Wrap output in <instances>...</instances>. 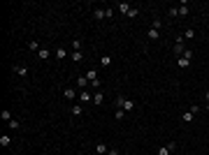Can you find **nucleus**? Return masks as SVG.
Here are the masks:
<instances>
[{"label":"nucleus","instance_id":"1","mask_svg":"<svg viewBox=\"0 0 209 155\" xmlns=\"http://www.w3.org/2000/svg\"><path fill=\"white\" fill-rule=\"evenodd\" d=\"M116 107L123 109V111H132V109H135V102L128 100V97H123V95H119V97H116Z\"/></svg>","mask_w":209,"mask_h":155},{"label":"nucleus","instance_id":"2","mask_svg":"<svg viewBox=\"0 0 209 155\" xmlns=\"http://www.w3.org/2000/svg\"><path fill=\"white\" fill-rule=\"evenodd\" d=\"M174 148H177V144H174V141H170V144L160 146V148H158V153H156V155H170V153H172Z\"/></svg>","mask_w":209,"mask_h":155},{"label":"nucleus","instance_id":"3","mask_svg":"<svg viewBox=\"0 0 209 155\" xmlns=\"http://www.w3.org/2000/svg\"><path fill=\"white\" fill-rule=\"evenodd\" d=\"M183 51H186V47H183V37H177V40H174V53H177V56H183Z\"/></svg>","mask_w":209,"mask_h":155},{"label":"nucleus","instance_id":"4","mask_svg":"<svg viewBox=\"0 0 209 155\" xmlns=\"http://www.w3.org/2000/svg\"><path fill=\"white\" fill-rule=\"evenodd\" d=\"M86 102H93L91 90H79V104H86Z\"/></svg>","mask_w":209,"mask_h":155},{"label":"nucleus","instance_id":"5","mask_svg":"<svg viewBox=\"0 0 209 155\" xmlns=\"http://www.w3.org/2000/svg\"><path fill=\"white\" fill-rule=\"evenodd\" d=\"M63 97L65 100H74L77 97V88H65V90H63Z\"/></svg>","mask_w":209,"mask_h":155},{"label":"nucleus","instance_id":"6","mask_svg":"<svg viewBox=\"0 0 209 155\" xmlns=\"http://www.w3.org/2000/svg\"><path fill=\"white\" fill-rule=\"evenodd\" d=\"M49 56H51V51H49L47 47H42L40 51H37V58H40V60H49Z\"/></svg>","mask_w":209,"mask_h":155},{"label":"nucleus","instance_id":"7","mask_svg":"<svg viewBox=\"0 0 209 155\" xmlns=\"http://www.w3.org/2000/svg\"><path fill=\"white\" fill-rule=\"evenodd\" d=\"M86 79H89L91 83H95V81H100V77H98V70H89L86 72Z\"/></svg>","mask_w":209,"mask_h":155},{"label":"nucleus","instance_id":"8","mask_svg":"<svg viewBox=\"0 0 209 155\" xmlns=\"http://www.w3.org/2000/svg\"><path fill=\"white\" fill-rule=\"evenodd\" d=\"M102 102H104V95H102V90H95V93H93V104H98V107H100Z\"/></svg>","mask_w":209,"mask_h":155},{"label":"nucleus","instance_id":"9","mask_svg":"<svg viewBox=\"0 0 209 155\" xmlns=\"http://www.w3.org/2000/svg\"><path fill=\"white\" fill-rule=\"evenodd\" d=\"M14 72L19 74V77H28V67L26 65H14Z\"/></svg>","mask_w":209,"mask_h":155},{"label":"nucleus","instance_id":"10","mask_svg":"<svg viewBox=\"0 0 209 155\" xmlns=\"http://www.w3.org/2000/svg\"><path fill=\"white\" fill-rule=\"evenodd\" d=\"M146 35H149V40H153V42L160 40V30H156V28H151V30L146 32Z\"/></svg>","mask_w":209,"mask_h":155},{"label":"nucleus","instance_id":"11","mask_svg":"<svg viewBox=\"0 0 209 155\" xmlns=\"http://www.w3.org/2000/svg\"><path fill=\"white\" fill-rule=\"evenodd\" d=\"M89 83H91V81H89L86 77H79V79H77V86L81 88V90H86V86H89Z\"/></svg>","mask_w":209,"mask_h":155},{"label":"nucleus","instance_id":"12","mask_svg":"<svg viewBox=\"0 0 209 155\" xmlns=\"http://www.w3.org/2000/svg\"><path fill=\"white\" fill-rule=\"evenodd\" d=\"M177 65H179V67H188V65H191V60H188V58H183V56H179V58H177Z\"/></svg>","mask_w":209,"mask_h":155},{"label":"nucleus","instance_id":"13","mask_svg":"<svg viewBox=\"0 0 209 155\" xmlns=\"http://www.w3.org/2000/svg\"><path fill=\"white\" fill-rule=\"evenodd\" d=\"M95 150H98V155H107V153H109V148H107L104 144H98V146H95Z\"/></svg>","mask_w":209,"mask_h":155},{"label":"nucleus","instance_id":"14","mask_svg":"<svg viewBox=\"0 0 209 155\" xmlns=\"http://www.w3.org/2000/svg\"><path fill=\"white\" fill-rule=\"evenodd\" d=\"M193 118H195V116H193V111H183V116H181V120H183V123H191Z\"/></svg>","mask_w":209,"mask_h":155},{"label":"nucleus","instance_id":"15","mask_svg":"<svg viewBox=\"0 0 209 155\" xmlns=\"http://www.w3.org/2000/svg\"><path fill=\"white\" fill-rule=\"evenodd\" d=\"M28 49H30V51H40V42H37V40H30V42H28Z\"/></svg>","mask_w":209,"mask_h":155},{"label":"nucleus","instance_id":"16","mask_svg":"<svg viewBox=\"0 0 209 155\" xmlns=\"http://www.w3.org/2000/svg\"><path fill=\"white\" fill-rule=\"evenodd\" d=\"M119 12H123V14H128V12H130V5H128V2H119Z\"/></svg>","mask_w":209,"mask_h":155},{"label":"nucleus","instance_id":"17","mask_svg":"<svg viewBox=\"0 0 209 155\" xmlns=\"http://www.w3.org/2000/svg\"><path fill=\"white\" fill-rule=\"evenodd\" d=\"M56 58H58V60H63V58H68V51H65V49H56Z\"/></svg>","mask_w":209,"mask_h":155},{"label":"nucleus","instance_id":"18","mask_svg":"<svg viewBox=\"0 0 209 155\" xmlns=\"http://www.w3.org/2000/svg\"><path fill=\"white\" fill-rule=\"evenodd\" d=\"M70 58H72V60H74V62H81V60H84V56H81V51H72V56H70Z\"/></svg>","mask_w":209,"mask_h":155},{"label":"nucleus","instance_id":"19","mask_svg":"<svg viewBox=\"0 0 209 155\" xmlns=\"http://www.w3.org/2000/svg\"><path fill=\"white\" fill-rule=\"evenodd\" d=\"M100 65H102V67H109V65H112V58L109 56H102V58H100Z\"/></svg>","mask_w":209,"mask_h":155},{"label":"nucleus","instance_id":"20","mask_svg":"<svg viewBox=\"0 0 209 155\" xmlns=\"http://www.w3.org/2000/svg\"><path fill=\"white\" fill-rule=\"evenodd\" d=\"M0 118H2V120H7V123H10V120H12V114H10V111H7V109H2V111H0Z\"/></svg>","mask_w":209,"mask_h":155},{"label":"nucleus","instance_id":"21","mask_svg":"<svg viewBox=\"0 0 209 155\" xmlns=\"http://www.w3.org/2000/svg\"><path fill=\"white\" fill-rule=\"evenodd\" d=\"M72 114L74 116H81L84 114V107H81V104H74V107H72Z\"/></svg>","mask_w":209,"mask_h":155},{"label":"nucleus","instance_id":"22","mask_svg":"<svg viewBox=\"0 0 209 155\" xmlns=\"http://www.w3.org/2000/svg\"><path fill=\"white\" fill-rule=\"evenodd\" d=\"M193 37H195V30H193V28H188V30L183 32V40H193Z\"/></svg>","mask_w":209,"mask_h":155},{"label":"nucleus","instance_id":"23","mask_svg":"<svg viewBox=\"0 0 209 155\" xmlns=\"http://www.w3.org/2000/svg\"><path fill=\"white\" fill-rule=\"evenodd\" d=\"M188 14V7H186V2H181V7H179V16H186Z\"/></svg>","mask_w":209,"mask_h":155},{"label":"nucleus","instance_id":"24","mask_svg":"<svg viewBox=\"0 0 209 155\" xmlns=\"http://www.w3.org/2000/svg\"><path fill=\"white\" fill-rule=\"evenodd\" d=\"M137 14H140V9H137V7H130V12H128L125 16H130V19H135Z\"/></svg>","mask_w":209,"mask_h":155},{"label":"nucleus","instance_id":"25","mask_svg":"<svg viewBox=\"0 0 209 155\" xmlns=\"http://www.w3.org/2000/svg\"><path fill=\"white\" fill-rule=\"evenodd\" d=\"M93 16H95L98 21H100V19H104V9H95V12H93Z\"/></svg>","mask_w":209,"mask_h":155},{"label":"nucleus","instance_id":"26","mask_svg":"<svg viewBox=\"0 0 209 155\" xmlns=\"http://www.w3.org/2000/svg\"><path fill=\"white\" fill-rule=\"evenodd\" d=\"M125 118V111L123 109H116V120H123Z\"/></svg>","mask_w":209,"mask_h":155},{"label":"nucleus","instance_id":"27","mask_svg":"<svg viewBox=\"0 0 209 155\" xmlns=\"http://www.w3.org/2000/svg\"><path fill=\"white\" fill-rule=\"evenodd\" d=\"M10 127H12V130H19V127H21V123H19V120H14V118H12V120H10Z\"/></svg>","mask_w":209,"mask_h":155},{"label":"nucleus","instance_id":"28","mask_svg":"<svg viewBox=\"0 0 209 155\" xmlns=\"http://www.w3.org/2000/svg\"><path fill=\"white\" fill-rule=\"evenodd\" d=\"M112 16H114V9H112V7H107V9H104V19H112Z\"/></svg>","mask_w":209,"mask_h":155},{"label":"nucleus","instance_id":"29","mask_svg":"<svg viewBox=\"0 0 209 155\" xmlns=\"http://www.w3.org/2000/svg\"><path fill=\"white\" fill-rule=\"evenodd\" d=\"M170 16H179V7H170V12H167Z\"/></svg>","mask_w":209,"mask_h":155},{"label":"nucleus","instance_id":"30","mask_svg":"<svg viewBox=\"0 0 209 155\" xmlns=\"http://www.w3.org/2000/svg\"><path fill=\"white\" fill-rule=\"evenodd\" d=\"M183 58H188V60H193V51H191V49H186V51H183Z\"/></svg>","mask_w":209,"mask_h":155},{"label":"nucleus","instance_id":"31","mask_svg":"<svg viewBox=\"0 0 209 155\" xmlns=\"http://www.w3.org/2000/svg\"><path fill=\"white\" fill-rule=\"evenodd\" d=\"M0 146H10V137H0Z\"/></svg>","mask_w":209,"mask_h":155},{"label":"nucleus","instance_id":"32","mask_svg":"<svg viewBox=\"0 0 209 155\" xmlns=\"http://www.w3.org/2000/svg\"><path fill=\"white\" fill-rule=\"evenodd\" d=\"M70 47H72V49H74V51H79V47H81V42H79V40H74V42H72V44H70Z\"/></svg>","mask_w":209,"mask_h":155},{"label":"nucleus","instance_id":"33","mask_svg":"<svg viewBox=\"0 0 209 155\" xmlns=\"http://www.w3.org/2000/svg\"><path fill=\"white\" fill-rule=\"evenodd\" d=\"M107 155H119V153H116V150H109V153H107Z\"/></svg>","mask_w":209,"mask_h":155},{"label":"nucleus","instance_id":"34","mask_svg":"<svg viewBox=\"0 0 209 155\" xmlns=\"http://www.w3.org/2000/svg\"><path fill=\"white\" fill-rule=\"evenodd\" d=\"M204 100H207V102H209V90H207V93H204Z\"/></svg>","mask_w":209,"mask_h":155},{"label":"nucleus","instance_id":"35","mask_svg":"<svg viewBox=\"0 0 209 155\" xmlns=\"http://www.w3.org/2000/svg\"><path fill=\"white\" fill-rule=\"evenodd\" d=\"M207 111H209V102H207Z\"/></svg>","mask_w":209,"mask_h":155}]
</instances>
